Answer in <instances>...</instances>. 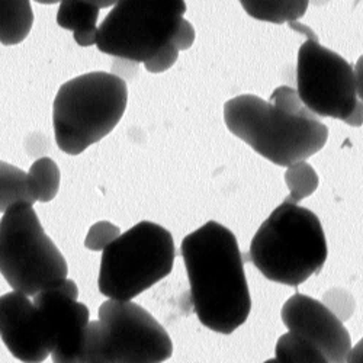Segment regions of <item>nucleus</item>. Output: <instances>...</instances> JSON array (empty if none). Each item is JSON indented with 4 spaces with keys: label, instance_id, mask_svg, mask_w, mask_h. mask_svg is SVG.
Returning a JSON list of instances; mask_svg holds the SVG:
<instances>
[{
    "label": "nucleus",
    "instance_id": "obj_6",
    "mask_svg": "<svg viewBox=\"0 0 363 363\" xmlns=\"http://www.w3.org/2000/svg\"><path fill=\"white\" fill-rule=\"evenodd\" d=\"M0 274L13 291L28 296L67 279V262L45 234L31 203L12 205L0 220Z\"/></svg>",
    "mask_w": 363,
    "mask_h": 363
},
{
    "label": "nucleus",
    "instance_id": "obj_11",
    "mask_svg": "<svg viewBox=\"0 0 363 363\" xmlns=\"http://www.w3.org/2000/svg\"><path fill=\"white\" fill-rule=\"evenodd\" d=\"M281 317L288 331L311 342L327 362H347L352 352L349 331L323 302L295 294L284 304Z\"/></svg>",
    "mask_w": 363,
    "mask_h": 363
},
{
    "label": "nucleus",
    "instance_id": "obj_21",
    "mask_svg": "<svg viewBox=\"0 0 363 363\" xmlns=\"http://www.w3.org/2000/svg\"><path fill=\"white\" fill-rule=\"evenodd\" d=\"M179 52L180 51L172 41L166 47H163L156 55L147 60V62L143 65L148 73H163V72L169 70L177 62Z\"/></svg>",
    "mask_w": 363,
    "mask_h": 363
},
{
    "label": "nucleus",
    "instance_id": "obj_3",
    "mask_svg": "<svg viewBox=\"0 0 363 363\" xmlns=\"http://www.w3.org/2000/svg\"><path fill=\"white\" fill-rule=\"evenodd\" d=\"M327 255L318 217L304 206L284 201L259 227L243 260L272 282L298 286L318 274Z\"/></svg>",
    "mask_w": 363,
    "mask_h": 363
},
{
    "label": "nucleus",
    "instance_id": "obj_7",
    "mask_svg": "<svg viewBox=\"0 0 363 363\" xmlns=\"http://www.w3.org/2000/svg\"><path fill=\"white\" fill-rule=\"evenodd\" d=\"M173 354L166 328L131 301L109 299L86 327L80 363H160Z\"/></svg>",
    "mask_w": 363,
    "mask_h": 363
},
{
    "label": "nucleus",
    "instance_id": "obj_15",
    "mask_svg": "<svg viewBox=\"0 0 363 363\" xmlns=\"http://www.w3.org/2000/svg\"><path fill=\"white\" fill-rule=\"evenodd\" d=\"M249 16L269 22L286 23L306 15L310 0H238Z\"/></svg>",
    "mask_w": 363,
    "mask_h": 363
},
{
    "label": "nucleus",
    "instance_id": "obj_12",
    "mask_svg": "<svg viewBox=\"0 0 363 363\" xmlns=\"http://www.w3.org/2000/svg\"><path fill=\"white\" fill-rule=\"evenodd\" d=\"M29 298L18 291L0 296V339L18 360L41 363L52 342L44 315Z\"/></svg>",
    "mask_w": 363,
    "mask_h": 363
},
{
    "label": "nucleus",
    "instance_id": "obj_2",
    "mask_svg": "<svg viewBox=\"0 0 363 363\" xmlns=\"http://www.w3.org/2000/svg\"><path fill=\"white\" fill-rule=\"evenodd\" d=\"M224 121L231 134L284 167L313 157L328 138V128L289 86L277 87L269 102L255 95L227 101Z\"/></svg>",
    "mask_w": 363,
    "mask_h": 363
},
{
    "label": "nucleus",
    "instance_id": "obj_4",
    "mask_svg": "<svg viewBox=\"0 0 363 363\" xmlns=\"http://www.w3.org/2000/svg\"><path fill=\"white\" fill-rule=\"evenodd\" d=\"M128 102L125 82L116 74L94 72L66 82L54 99L55 143L66 155H82L119 124Z\"/></svg>",
    "mask_w": 363,
    "mask_h": 363
},
{
    "label": "nucleus",
    "instance_id": "obj_10",
    "mask_svg": "<svg viewBox=\"0 0 363 363\" xmlns=\"http://www.w3.org/2000/svg\"><path fill=\"white\" fill-rule=\"evenodd\" d=\"M35 307L45 318L52 342L51 359L55 363H80L89 308L77 301L79 288L72 279L44 289L33 296Z\"/></svg>",
    "mask_w": 363,
    "mask_h": 363
},
{
    "label": "nucleus",
    "instance_id": "obj_23",
    "mask_svg": "<svg viewBox=\"0 0 363 363\" xmlns=\"http://www.w3.org/2000/svg\"><path fill=\"white\" fill-rule=\"evenodd\" d=\"M35 2L41 5H54V4H60L62 0H35ZM86 2L96 5L99 9H105V8L113 6L116 4V0H86Z\"/></svg>",
    "mask_w": 363,
    "mask_h": 363
},
{
    "label": "nucleus",
    "instance_id": "obj_20",
    "mask_svg": "<svg viewBox=\"0 0 363 363\" xmlns=\"http://www.w3.org/2000/svg\"><path fill=\"white\" fill-rule=\"evenodd\" d=\"M119 234L121 230L115 224L109 221H99L90 227L84 240V246L92 252H102Z\"/></svg>",
    "mask_w": 363,
    "mask_h": 363
},
{
    "label": "nucleus",
    "instance_id": "obj_16",
    "mask_svg": "<svg viewBox=\"0 0 363 363\" xmlns=\"http://www.w3.org/2000/svg\"><path fill=\"white\" fill-rule=\"evenodd\" d=\"M19 202L35 203L29 188L28 173L6 162H0V213H5Z\"/></svg>",
    "mask_w": 363,
    "mask_h": 363
},
{
    "label": "nucleus",
    "instance_id": "obj_14",
    "mask_svg": "<svg viewBox=\"0 0 363 363\" xmlns=\"http://www.w3.org/2000/svg\"><path fill=\"white\" fill-rule=\"evenodd\" d=\"M34 23L31 0H0V43L16 45L22 43Z\"/></svg>",
    "mask_w": 363,
    "mask_h": 363
},
{
    "label": "nucleus",
    "instance_id": "obj_9",
    "mask_svg": "<svg viewBox=\"0 0 363 363\" xmlns=\"http://www.w3.org/2000/svg\"><path fill=\"white\" fill-rule=\"evenodd\" d=\"M186 13L185 0H116L98 26L101 52L145 63L173 41Z\"/></svg>",
    "mask_w": 363,
    "mask_h": 363
},
{
    "label": "nucleus",
    "instance_id": "obj_22",
    "mask_svg": "<svg viewBox=\"0 0 363 363\" xmlns=\"http://www.w3.org/2000/svg\"><path fill=\"white\" fill-rule=\"evenodd\" d=\"M194 41H195V28L189 21L184 18L173 37V44L177 47L179 51H185L192 47Z\"/></svg>",
    "mask_w": 363,
    "mask_h": 363
},
{
    "label": "nucleus",
    "instance_id": "obj_5",
    "mask_svg": "<svg viewBox=\"0 0 363 363\" xmlns=\"http://www.w3.org/2000/svg\"><path fill=\"white\" fill-rule=\"evenodd\" d=\"M307 37L298 51L296 94L313 113L362 125V57L356 67L337 52L318 43L311 28L288 22Z\"/></svg>",
    "mask_w": 363,
    "mask_h": 363
},
{
    "label": "nucleus",
    "instance_id": "obj_13",
    "mask_svg": "<svg viewBox=\"0 0 363 363\" xmlns=\"http://www.w3.org/2000/svg\"><path fill=\"white\" fill-rule=\"evenodd\" d=\"M99 8L86 0H62L57 11V23L72 31L80 47H92L98 37Z\"/></svg>",
    "mask_w": 363,
    "mask_h": 363
},
{
    "label": "nucleus",
    "instance_id": "obj_8",
    "mask_svg": "<svg viewBox=\"0 0 363 363\" xmlns=\"http://www.w3.org/2000/svg\"><path fill=\"white\" fill-rule=\"evenodd\" d=\"M174 257L172 234L141 221L102 250L98 288L109 299L131 301L170 275Z\"/></svg>",
    "mask_w": 363,
    "mask_h": 363
},
{
    "label": "nucleus",
    "instance_id": "obj_18",
    "mask_svg": "<svg viewBox=\"0 0 363 363\" xmlns=\"http://www.w3.org/2000/svg\"><path fill=\"white\" fill-rule=\"evenodd\" d=\"M267 362L279 363H324L325 356L307 339L288 331L279 337L275 349V359Z\"/></svg>",
    "mask_w": 363,
    "mask_h": 363
},
{
    "label": "nucleus",
    "instance_id": "obj_1",
    "mask_svg": "<svg viewBox=\"0 0 363 363\" xmlns=\"http://www.w3.org/2000/svg\"><path fill=\"white\" fill-rule=\"evenodd\" d=\"M191 285V302L206 328L231 335L252 310L245 260L231 230L208 221L186 235L180 247Z\"/></svg>",
    "mask_w": 363,
    "mask_h": 363
},
{
    "label": "nucleus",
    "instance_id": "obj_19",
    "mask_svg": "<svg viewBox=\"0 0 363 363\" xmlns=\"http://www.w3.org/2000/svg\"><path fill=\"white\" fill-rule=\"evenodd\" d=\"M285 182L289 189V195L285 201L298 203L317 191L318 174L306 160H301L286 167Z\"/></svg>",
    "mask_w": 363,
    "mask_h": 363
},
{
    "label": "nucleus",
    "instance_id": "obj_17",
    "mask_svg": "<svg viewBox=\"0 0 363 363\" xmlns=\"http://www.w3.org/2000/svg\"><path fill=\"white\" fill-rule=\"evenodd\" d=\"M28 182L35 202H51L60 188V169L50 157H41L28 172Z\"/></svg>",
    "mask_w": 363,
    "mask_h": 363
}]
</instances>
